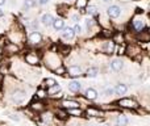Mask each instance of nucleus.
Listing matches in <instances>:
<instances>
[{"instance_id": "nucleus-28", "label": "nucleus", "mask_w": 150, "mask_h": 126, "mask_svg": "<svg viewBox=\"0 0 150 126\" xmlns=\"http://www.w3.org/2000/svg\"><path fill=\"white\" fill-rule=\"evenodd\" d=\"M88 4V0H76V3H75V5H76V8H79V9H83V8H86Z\"/></svg>"}, {"instance_id": "nucleus-16", "label": "nucleus", "mask_w": 150, "mask_h": 126, "mask_svg": "<svg viewBox=\"0 0 150 126\" xmlns=\"http://www.w3.org/2000/svg\"><path fill=\"white\" fill-rule=\"evenodd\" d=\"M80 88H82V84H80L79 82H76V80H73V82L69 83V89L71 91V92H79Z\"/></svg>"}, {"instance_id": "nucleus-25", "label": "nucleus", "mask_w": 150, "mask_h": 126, "mask_svg": "<svg viewBox=\"0 0 150 126\" xmlns=\"http://www.w3.org/2000/svg\"><path fill=\"white\" fill-rule=\"evenodd\" d=\"M112 41H113L115 44H121L122 45V44H124V36H122L121 33H116Z\"/></svg>"}, {"instance_id": "nucleus-13", "label": "nucleus", "mask_w": 150, "mask_h": 126, "mask_svg": "<svg viewBox=\"0 0 150 126\" xmlns=\"http://www.w3.org/2000/svg\"><path fill=\"white\" fill-rule=\"evenodd\" d=\"M84 97L88 100H96L98 99V91L95 88H87L84 92Z\"/></svg>"}, {"instance_id": "nucleus-15", "label": "nucleus", "mask_w": 150, "mask_h": 126, "mask_svg": "<svg viewBox=\"0 0 150 126\" xmlns=\"http://www.w3.org/2000/svg\"><path fill=\"white\" fill-rule=\"evenodd\" d=\"M53 21H54V17H53L50 13H46V15H44L41 17V23L44 24L45 26H50L53 25Z\"/></svg>"}, {"instance_id": "nucleus-6", "label": "nucleus", "mask_w": 150, "mask_h": 126, "mask_svg": "<svg viewBox=\"0 0 150 126\" xmlns=\"http://www.w3.org/2000/svg\"><path fill=\"white\" fill-rule=\"evenodd\" d=\"M61 105H62V108L65 109V111L79 108V103H78V101H75V100H63L62 103H61Z\"/></svg>"}, {"instance_id": "nucleus-9", "label": "nucleus", "mask_w": 150, "mask_h": 126, "mask_svg": "<svg viewBox=\"0 0 150 126\" xmlns=\"http://www.w3.org/2000/svg\"><path fill=\"white\" fill-rule=\"evenodd\" d=\"M86 114H87L88 117H100V116H104V113L100 111V109L93 108V106L86 109Z\"/></svg>"}, {"instance_id": "nucleus-24", "label": "nucleus", "mask_w": 150, "mask_h": 126, "mask_svg": "<svg viewBox=\"0 0 150 126\" xmlns=\"http://www.w3.org/2000/svg\"><path fill=\"white\" fill-rule=\"evenodd\" d=\"M55 114H57V117H58L59 120H66V118H67V116H69V114L66 113L65 109H57Z\"/></svg>"}, {"instance_id": "nucleus-39", "label": "nucleus", "mask_w": 150, "mask_h": 126, "mask_svg": "<svg viewBox=\"0 0 150 126\" xmlns=\"http://www.w3.org/2000/svg\"><path fill=\"white\" fill-rule=\"evenodd\" d=\"M9 117H11L12 120H15V121H18V120H20V118L17 117V114H12V116H9Z\"/></svg>"}, {"instance_id": "nucleus-29", "label": "nucleus", "mask_w": 150, "mask_h": 126, "mask_svg": "<svg viewBox=\"0 0 150 126\" xmlns=\"http://www.w3.org/2000/svg\"><path fill=\"white\" fill-rule=\"evenodd\" d=\"M41 118H42V121H45V122H50L53 120V114L50 113V112H46V113H42Z\"/></svg>"}, {"instance_id": "nucleus-23", "label": "nucleus", "mask_w": 150, "mask_h": 126, "mask_svg": "<svg viewBox=\"0 0 150 126\" xmlns=\"http://www.w3.org/2000/svg\"><path fill=\"white\" fill-rule=\"evenodd\" d=\"M66 113L70 114V116H74V117H80L83 114V112L80 111L79 108H75V109H69V111H66Z\"/></svg>"}, {"instance_id": "nucleus-17", "label": "nucleus", "mask_w": 150, "mask_h": 126, "mask_svg": "<svg viewBox=\"0 0 150 126\" xmlns=\"http://www.w3.org/2000/svg\"><path fill=\"white\" fill-rule=\"evenodd\" d=\"M63 37L66 39H73L75 37V33H74V29L67 26V28H63Z\"/></svg>"}, {"instance_id": "nucleus-22", "label": "nucleus", "mask_w": 150, "mask_h": 126, "mask_svg": "<svg viewBox=\"0 0 150 126\" xmlns=\"http://www.w3.org/2000/svg\"><path fill=\"white\" fill-rule=\"evenodd\" d=\"M98 74H99V68L98 67H91V68H88L87 70V76L88 77H96L98 76Z\"/></svg>"}, {"instance_id": "nucleus-34", "label": "nucleus", "mask_w": 150, "mask_h": 126, "mask_svg": "<svg viewBox=\"0 0 150 126\" xmlns=\"http://www.w3.org/2000/svg\"><path fill=\"white\" fill-rule=\"evenodd\" d=\"M69 53H70V47H69V46L61 47V54H63V55H67Z\"/></svg>"}, {"instance_id": "nucleus-7", "label": "nucleus", "mask_w": 150, "mask_h": 126, "mask_svg": "<svg viewBox=\"0 0 150 126\" xmlns=\"http://www.w3.org/2000/svg\"><path fill=\"white\" fill-rule=\"evenodd\" d=\"M120 15H121V8L119 5H111L108 8V16L111 18H117Z\"/></svg>"}, {"instance_id": "nucleus-31", "label": "nucleus", "mask_w": 150, "mask_h": 126, "mask_svg": "<svg viewBox=\"0 0 150 126\" xmlns=\"http://www.w3.org/2000/svg\"><path fill=\"white\" fill-rule=\"evenodd\" d=\"M54 72L57 75H65L66 74V68L63 66H59V67H57V68L54 70Z\"/></svg>"}, {"instance_id": "nucleus-4", "label": "nucleus", "mask_w": 150, "mask_h": 126, "mask_svg": "<svg viewBox=\"0 0 150 126\" xmlns=\"http://www.w3.org/2000/svg\"><path fill=\"white\" fill-rule=\"evenodd\" d=\"M28 41L30 45H40L42 42V34L40 32H32L28 37Z\"/></svg>"}, {"instance_id": "nucleus-40", "label": "nucleus", "mask_w": 150, "mask_h": 126, "mask_svg": "<svg viewBox=\"0 0 150 126\" xmlns=\"http://www.w3.org/2000/svg\"><path fill=\"white\" fill-rule=\"evenodd\" d=\"M73 20H74V21H78V20H79V16H78V15H74V16H73Z\"/></svg>"}, {"instance_id": "nucleus-26", "label": "nucleus", "mask_w": 150, "mask_h": 126, "mask_svg": "<svg viewBox=\"0 0 150 126\" xmlns=\"http://www.w3.org/2000/svg\"><path fill=\"white\" fill-rule=\"evenodd\" d=\"M44 84L46 85L47 88H50V87L57 84V82H55V79H53V77H46V79L44 80Z\"/></svg>"}, {"instance_id": "nucleus-10", "label": "nucleus", "mask_w": 150, "mask_h": 126, "mask_svg": "<svg viewBox=\"0 0 150 126\" xmlns=\"http://www.w3.org/2000/svg\"><path fill=\"white\" fill-rule=\"evenodd\" d=\"M109 66H111V68L113 70V71L119 72V71H121L122 67H124V62H122L121 59H112Z\"/></svg>"}, {"instance_id": "nucleus-1", "label": "nucleus", "mask_w": 150, "mask_h": 126, "mask_svg": "<svg viewBox=\"0 0 150 126\" xmlns=\"http://www.w3.org/2000/svg\"><path fill=\"white\" fill-rule=\"evenodd\" d=\"M117 105L120 108H124V109H138V103L134 100V99H129V97H124V99H120L117 101Z\"/></svg>"}, {"instance_id": "nucleus-21", "label": "nucleus", "mask_w": 150, "mask_h": 126, "mask_svg": "<svg viewBox=\"0 0 150 126\" xmlns=\"http://www.w3.org/2000/svg\"><path fill=\"white\" fill-rule=\"evenodd\" d=\"M115 50V42L113 41H108L105 44V47H104V51L107 53V54H112Z\"/></svg>"}, {"instance_id": "nucleus-38", "label": "nucleus", "mask_w": 150, "mask_h": 126, "mask_svg": "<svg viewBox=\"0 0 150 126\" xmlns=\"http://www.w3.org/2000/svg\"><path fill=\"white\" fill-rule=\"evenodd\" d=\"M38 3L41 5H45V4H47V3H49V0H38Z\"/></svg>"}, {"instance_id": "nucleus-11", "label": "nucleus", "mask_w": 150, "mask_h": 126, "mask_svg": "<svg viewBox=\"0 0 150 126\" xmlns=\"http://www.w3.org/2000/svg\"><path fill=\"white\" fill-rule=\"evenodd\" d=\"M18 50H20V47L15 42H8L5 45V53H8V54H16V53H18Z\"/></svg>"}, {"instance_id": "nucleus-27", "label": "nucleus", "mask_w": 150, "mask_h": 126, "mask_svg": "<svg viewBox=\"0 0 150 126\" xmlns=\"http://www.w3.org/2000/svg\"><path fill=\"white\" fill-rule=\"evenodd\" d=\"M36 97L37 99H45V97H47V92L45 89H42V88H40V89H37V92H36Z\"/></svg>"}, {"instance_id": "nucleus-32", "label": "nucleus", "mask_w": 150, "mask_h": 126, "mask_svg": "<svg viewBox=\"0 0 150 126\" xmlns=\"http://www.w3.org/2000/svg\"><path fill=\"white\" fill-rule=\"evenodd\" d=\"M34 5V0H25L24 1V7L28 9V8H32Z\"/></svg>"}, {"instance_id": "nucleus-43", "label": "nucleus", "mask_w": 150, "mask_h": 126, "mask_svg": "<svg viewBox=\"0 0 150 126\" xmlns=\"http://www.w3.org/2000/svg\"><path fill=\"white\" fill-rule=\"evenodd\" d=\"M111 0H103V3H109Z\"/></svg>"}, {"instance_id": "nucleus-41", "label": "nucleus", "mask_w": 150, "mask_h": 126, "mask_svg": "<svg viewBox=\"0 0 150 126\" xmlns=\"http://www.w3.org/2000/svg\"><path fill=\"white\" fill-rule=\"evenodd\" d=\"M3 4H5V0H0V5H3Z\"/></svg>"}, {"instance_id": "nucleus-14", "label": "nucleus", "mask_w": 150, "mask_h": 126, "mask_svg": "<svg viewBox=\"0 0 150 126\" xmlns=\"http://www.w3.org/2000/svg\"><path fill=\"white\" fill-rule=\"evenodd\" d=\"M113 89H115V93H116V95H125L128 91V85L124 84V83H119Z\"/></svg>"}, {"instance_id": "nucleus-5", "label": "nucleus", "mask_w": 150, "mask_h": 126, "mask_svg": "<svg viewBox=\"0 0 150 126\" xmlns=\"http://www.w3.org/2000/svg\"><path fill=\"white\" fill-rule=\"evenodd\" d=\"M25 62L28 64H30V66H36V64L40 63V58L37 54H34V53H28V54L25 55Z\"/></svg>"}, {"instance_id": "nucleus-42", "label": "nucleus", "mask_w": 150, "mask_h": 126, "mask_svg": "<svg viewBox=\"0 0 150 126\" xmlns=\"http://www.w3.org/2000/svg\"><path fill=\"white\" fill-rule=\"evenodd\" d=\"M3 16V11H1V8H0V17Z\"/></svg>"}, {"instance_id": "nucleus-8", "label": "nucleus", "mask_w": 150, "mask_h": 126, "mask_svg": "<svg viewBox=\"0 0 150 126\" xmlns=\"http://www.w3.org/2000/svg\"><path fill=\"white\" fill-rule=\"evenodd\" d=\"M66 71H67V74L70 75L71 77H78L82 75V68H80L79 66H75V64L74 66H70Z\"/></svg>"}, {"instance_id": "nucleus-12", "label": "nucleus", "mask_w": 150, "mask_h": 126, "mask_svg": "<svg viewBox=\"0 0 150 126\" xmlns=\"http://www.w3.org/2000/svg\"><path fill=\"white\" fill-rule=\"evenodd\" d=\"M29 108L33 112H44L45 109V104L42 101H33V103L29 105Z\"/></svg>"}, {"instance_id": "nucleus-36", "label": "nucleus", "mask_w": 150, "mask_h": 126, "mask_svg": "<svg viewBox=\"0 0 150 126\" xmlns=\"http://www.w3.org/2000/svg\"><path fill=\"white\" fill-rule=\"evenodd\" d=\"M113 93H115V89H113V88L108 87V88H107V89H105V95H107V96H112V95H113Z\"/></svg>"}, {"instance_id": "nucleus-20", "label": "nucleus", "mask_w": 150, "mask_h": 126, "mask_svg": "<svg viewBox=\"0 0 150 126\" xmlns=\"http://www.w3.org/2000/svg\"><path fill=\"white\" fill-rule=\"evenodd\" d=\"M128 124H129V120H128L125 116H122V114L117 116V118H116V125L117 126H127Z\"/></svg>"}, {"instance_id": "nucleus-37", "label": "nucleus", "mask_w": 150, "mask_h": 126, "mask_svg": "<svg viewBox=\"0 0 150 126\" xmlns=\"http://www.w3.org/2000/svg\"><path fill=\"white\" fill-rule=\"evenodd\" d=\"M86 25H87V28H91V26L93 25V20H92V18H87V20H86Z\"/></svg>"}, {"instance_id": "nucleus-18", "label": "nucleus", "mask_w": 150, "mask_h": 126, "mask_svg": "<svg viewBox=\"0 0 150 126\" xmlns=\"http://www.w3.org/2000/svg\"><path fill=\"white\" fill-rule=\"evenodd\" d=\"M47 96H55L57 93H59L61 92V85L58 84H55V85H53V87H50V88H47Z\"/></svg>"}, {"instance_id": "nucleus-35", "label": "nucleus", "mask_w": 150, "mask_h": 126, "mask_svg": "<svg viewBox=\"0 0 150 126\" xmlns=\"http://www.w3.org/2000/svg\"><path fill=\"white\" fill-rule=\"evenodd\" d=\"M125 53H127V46L122 44V46H120V49H119V54L122 55V54H125Z\"/></svg>"}, {"instance_id": "nucleus-3", "label": "nucleus", "mask_w": 150, "mask_h": 126, "mask_svg": "<svg viewBox=\"0 0 150 126\" xmlns=\"http://www.w3.org/2000/svg\"><path fill=\"white\" fill-rule=\"evenodd\" d=\"M12 101L13 103H16V104H21L24 100H25V97H26V93H25V91H23V89H16L15 92L12 93Z\"/></svg>"}, {"instance_id": "nucleus-19", "label": "nucleus", "mask_w": 150, "mask_h": 126, "mask_svg": "<svg viewBox=\"0 0 150 126\" xmlns=\"http://www.w3.org/2000/svg\"><path fill=\"white\" fill-rule=\"evenodd\" d=\"M53 26H54L55 30H61V29L65 28V21L63 18H54L53 21Z\"/></svg>"}, {"instance_id": "nucleus-2", "label": "nucleus", "mask_w": 150, "mask_h": 126, "mask_svg": "<svg viewBox=\"0 0 150 126\" xmlns=\"http://www.w3.org/2000/svg\"><path fill=\"white\" fill-rule=\"evenodd\" d=\"M132 28L136 33H141V32L145 29V21H144V18L140 17V16L134 17L132 20Z\"/></svg>"}, {"instance_id": "nucleus-33", "label": "nucleus", "mask_w": 150, "mask_h": 126, "mask_svg": "<svg viewBox=\"0 0 150 126\" xmlns=\"http://www.w3.org/2000/svg\"><path fill=\"white\" fill-rule=\"evenodd\" d=\"M73 29H74V33L75 34H80V33H82V26H80L79 24H76Z\"/></svg>"}, {"instance_id": "nucleus-30", "label": "nucleus", "mask_w": 150, "mask_h": 126, "mask_svg": "<svg viewBox=\"0 0 150 126\" xmlns=\"http://www.w3.org/2000/svg\"><path fill=\"white\" fill-rule=\"evenodd\" d=\"M87 13L90 16H93V15H96V13H98V9H96L95 5H90V7L87 8Z\"/></svg>"}]
</instances>
